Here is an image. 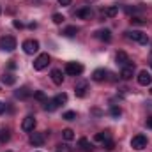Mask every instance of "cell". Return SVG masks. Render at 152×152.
I'll return each mask as SVG.
<instances>
[{
	"instance_id": "obj_28",
	"label": "cell",
	"mask_w": 152,
	"mask_h": 152,
	"mask_svg": "<svg viewBox=\"0 0 152 152\" xmlns=\"http://www.w3.org/2000/svg\"><path fill=\"white\" fill-rule=\"evenodd\" d=\"M103 147H104L106 151H113V149H115V143H113V140L110 138V140H106V142H103Z\"/></svg>"
},
{
	"instance_id": "obj_16",
	"label": "cell",
	"mask_w": 152,
	"mask_h": 152,
	"mask_svg": "<svg viewBox=\"0 0 152 152\" xmlns=\"http://www.w3.org/2000/svg\"><path fill=\"white\" fill-rule=\"evenodd\" d=\"M76 16L81 18V20H90L92 18V11H90V7H81V9L76 11Z\"/></svg>"
},
{
	"instance_id": "obj_10",
	"label": "cell",
	"mask_w": 152,
	"mask_h": 152,
	"mask_svg": "<svg viewBox=\"0 0 152 152\" xmlns=\"http://www.w3.org/2000/svg\"><path fill=\"white\" fill-rule=\"evenodd\" d=\"M133 76H134V64L126 66V67L120 69V78H122V80H131Z\"/></svg>"
},
{
	"instance_id": "obj_24",
	"label": "cell",
	"mask_w": 152,
	"mask_h": 152,
	"mask_svg": "<svg viewBox=\"0 0 152 152\" xmlns=\"http://www.w3.org/2000/svg\"><path fill=\"white\" fill-rule=\"evenodd\" d=\"M53 101H55V103H57V104L60 106V104L67 103V94H64V92H62V94H57V96L53 97Z\"/></svg>"
},
{
	"instance_id": "obj_19",
	"label": "cell",
	"mask_w": 152,
	"mask_h": 152,
	"mask_svg": "<svg viewBox=\"0 0 152 152\" xmlns=\"http://www.w3.org/2000/svg\"><path fill=\"white\" fill-rule=\"evenodd\" d=\"M62 34H64L66 37H75L76 34H78V27H75V25H69V27H66V28L62 30Z\"/></svg>"
},
{
	"instance_id": "obj_39",
	"label": "cell",
	"mask_w": 152,
	"mask_h": 152,
	"mask_svg": "<svg viewBox=\"0 0 152 152\" xmlns=\"http://www.w3.org/2000/svg\"><path fill=\"white\" fill-rule=\"evenodd\" d=\"M151 94H152V87H151Z\"/></svg>"
},
{
	"instance_id": "obj_2",
	"label": "cell",
	"mask_w": 152,
	"mask_h": 152,
	"mask_svg": "<svg viewBox=\"0 0 152 152\" xmlns=\"http://www.w3.org/2000/svg\"><path fill=\"white\" fill-rule=\"evenodd\" d=\"M16 48V39L12 36H4L0 37V50L2 51H12Z\"/></svg>"
},
{
	"instance_id": "obj_4",
	"label": "cell",
	"mask_w": 152,
	"mask_h": 152,
	"mask_svg": "<svg viewBox=\"0 0 152 152\" xmlns=\"http://www.w3.org/2000/svg\"><path fill=\"white\" fill-rule=\"evenodd\" d=\"M66 73L69 76H80L83 73V66L80 62H67L66 64Z\"/></svg>"
},
{
	"instance_id": "obj_31",
	"label": "cell",
	"mask_w": 152,
	"mask_h": 152,
	"mask_svg": "<svg viewBox=\"0 0 152 152\" xmlns=\"http://www.w3.org/2000/svg\"><path fill=\"white\" fill-rule=\"evenodd\" d=\"M62 118H64V120H75L76 113H75V112H66V113L62 115Z\"/></svg>"
},
{
	"instance_id": "obj_6",
	"label": "cell",
	"mask_w": 152,
	"mask_h": 152,
	"mask_svg": "<svg viewBox=\"0 0 152 152\" xmlns=\"http://www.w3.org/2000/svg\"><path fill=\"white\" fill-rule=\"evenodd\" d=\"M37 50H39V42L36 39H27L23 42V51L27 55H34V53H37Z\"/></svg>"
},
{
	"instance_id": "obj_17",
	"label": "cell",
	"mask_w": 152,
	"mask_h": 152,
	"mask_svg": "<svg viewBox=\"0 0 152 152\" xmlns=\"http://www.w3.org/2000/svg\"><path fill=\"white\" fill-rule=\"evenodd\" d=\"M14 96H16L18 99H27V97H30V96H32V92H30L27 87H23V88H18V90L14 92Z\"/></svg>"
},
{
	"instance_id": "obj_18",
	"label": "cell",
	"mask_w": 152,
	"mask_h": 152,
	"mask_svg": "<svg viewBox=\"0 0 152 152\" xmlns=\"http://www.w3.org/2000/svg\"><path fill=\"white\" fill-rule=\"evenodd\" d=\"M51 80H53V83H55V85H62V81H64L62 71H58V69H53V71H51Z\"/></svg>"
},
{
	"instance_id": "obj_38",
	"label": "cell",
	"mask_w": 152,
	"mask_h": 152,
	"mask_svg": "<svg viewBox=\"0 0 152 152\" xmlns=\"http://www.w3.org/2000/svg\"><path fill=\"white\" fill-rule=\"evenodd\" d=\"M0 14H2V5H0Z\"/></svg>"
},
{
	"instance_id": "obj_13",
	"label": "cell",
	"mask_w": 152,
	"mask_h": 152,
	"mask_svg": "<svg viewBox=\"0 0 152 152\" xmlns=\"http://www.w3.org/2000/svg\"><path fill=\"white\" fill-rule=\"evenodd\" d=\"M30 143H32L34 147H41V145L44 143V134H42V133H34V134H30Z\"/></svg>"
},
{
	"instance_id": "obj_21",
	"label": "cell",
	"mask_w": 152,
	"mask_h": 152,
	"mask_svg": "<svg viewBox=\"0 0 152 152\" xmlns=\"http://www.w3.org/2000/svg\"><path fill=\"white\" fill-rule=\"evenodd\" d=\"M57 108H58V104H57L53 99H46V101H44V110H46V112H55Z\"/></svg>"
},
{
	"instance_id": "obj_32",
	"label": "cell",
	"mask_w": 152,
	"mask_h": 152,
	"mask_svg": "<svg viewBox=\"0 0 152 152\" xmlns=\"http://www.w3.org/2000/svg\"><path fill=\"white\" fill-rule=\"evenodd\" d=\"M34 97L36 99H39V101H46V96H44V92H41V90H37V92H34Z\"/></svg>"
},
{
	"instance_id": "obj_20",
	"label": "cell",
	"mask_w": 152,
	"mask_h": 152,
	"mask_svg": "<svg viewBox=\"0 0 152 152\" xmlns=\"http://www.w3.org/2000/svg\"><path fill=\"white\" fill-rule=\"evenodd\" d=\"M117 12H118V7H117V5H110V7H106V9L103 11V14H104L106 18H115Z\"/></svg>"
},
{
	"instance_id": "obj_1",
	"label": "cell",
	"mask_w": 152,
	"mask_h": 152,
	"mask_svg": "<svg viewBox=\"0 0 152 152\" xmlns=\"http://www.w3.org/2000/svg\"><path fill=\"white\" fill-rule=\"evenodd\" d=\"M126 37L131 39V41H136L140 44H149V36L145 32H142V30H127Z\"/></svg>"
},
{
	"instance_id": "obj_8",
	"label": "cell",
	"mask_w": 152,
	"mask_h": 152,
	"mask_svg": "<svg viewBox=\"0 0 152 152\" xmlns=\"http://www.w3.org/2000/svg\"><path fill=\"white\" fill-rule=\"evenodd\" d=\"M36 118L32 117V115H28V117H25L23 118V122H21V129L25 131V133H30V131H34V127H36Z\"/></svg>"
},
{
	"instance_id": "obj_30",
	"label": "cell",
	"mask_w": 152,
	"mask_h": 152,
	"mask_svg": "<svg viewBox=\"0 0 152 152\" xmlns=\"http://www.w3.org/2000/svg\"><path fill=\"white\" fill-rule=\"evenodd\" d=\"M131 23L133 25H145V20H142L140 16H131Z\"/></svg>"
},
{
	"instance_id": "obj_15",
	"label": "cell",
	"mask_w": 152,
	"mask_h": 152,
	"mask_svg": "<svg viewBox=\"0 0 152 152\" xmlns=\"http://www.w3.org/2000/svg\"><path fill=\"white\" fill-rule=\"evenodd\" d=\"M78 147H80L83 152H92L94 151V145H92L87 138H80V140H78Z\"/></svg>"
},
{
	"instance_id": "obj_25",
	"label": "cell",
	"mask_w": 152,
	"mask_h": 152,
	"mask_svg": "<svg viewBox=\"0 0 152 152\" xmlns=\"http://www.w3.org/2000/svg\"><path fill=\"white\" fill-rule=\"evenodd\" d=\"M62 136H64L66 142H71V140H75V131L73 129H64L62 131Z\"/></svg>"
},
{
	"instance_id": "obj_5",
	"label": "cell",
	"mask_w": 152,
	"mask_h": 152,
	"mask_svg": "<svg viewBox=\"0 0 152 152\" xmlns=\"http://www.w3.org/2000/svg\"><path fill=\"white\" fill-rule=\"evenodd\" d=\"M48 64H50V55L48 53H41L34 60V69L36 71H42L44 67H48Z\"/></svg>"
},
{
	"instance_id": "obj_23",
	"label": "cell",
	"mask_w": 152,
	"mask_h": 152,
	"mask_svg": "<svg viewBox=\"0 0 152 152\" xmlns=\"http://www.w3.org/2000/svg\"><path fill=\"white\" fill-rule=\"evenodd\" d=\"M2 83H5V85H14V83H16V76L5 73V75L2 76Z\"/></svg>"
},
{
	"instance_id": "obj_22",
	"label": "cell",
	"mask_w": 152,
	"mask_h": 152,
	"mask_svg": "<svg viewBox=\"0 0 152 152\" xmlns=\"http://www.w3.org/2000/svg\"><path fill=\"white\" fill-rule=\"evenodd\" d=\"M94 140H96V142H101V143H103V142L110 140V133H108V131H101V133H97V134L94 136Z\"/></svg>"
},
{
	"instance_id": "obj_29",
	"label": "cell",
	"mask_w": 152,
	"mask_h": 152,
	"mask_svg": "<svg viewBox=\"0 0 152 152\" xmlns=\"http://www.w3.org/2000/svg\"><path fill=\"white\" fill-rule=\"evenodd\" d=\"M110 113H112V117H115V118H118V117L122 115V110H120L118 106H112V110H110Z\"/></svg>"
},
{
	"instance_id": "obj_27",
	"label": "cell",
	"mask_w": 152,
	"mask_h": 152,
	"mask_svg": "<svg viewBox=\"0 0 152 152\" xmlns=\"http://www.w3.org/2000/svg\"><path fill=\"white\" fill-rule=\"evenodd\" d=\"M51 20H53V23H55V25H60V23H62V21H64L66 18H64V16H62L60 12H55V14L51 16Z\"/></svg>"
},
{
	"instance_id": "obj_26",
	"label": "cell",
	"mask_w": 152,
	"mask_h": 152,
	"mask_svg": "<svg viewBox=\"0 0 152 152\" xmlns=\"http://www.w3.org/2000/svg\"><path fill=\"white\" fill-rule=\"evenodd\" d=\"M9 138H11L9 131H7V129H2V131H0V142H2V143H7Z\"/></svg>"
},
{
	"instance_id": "obj_33",
	"label": "cell",
	"mask_w": 152,
	"mask_h": 152,
	"mask_svg": "<svg viewBox=\"0 0 152 152\" xmlns=\"http://www.w3.org/2000/svg\"><path fill=\"white\" fill-rule=\"evenodd\" d=\"M55 152H71V149H69L67 145H62V143H60V145H57V151Z\"/></svg>"
},
{
	"instance_id": "obj_36",
	"label": "cell",
	"mask_w": 152,
	"mask_h": 152,
	"mask_svg": "<svg viewBox=\"0 0 152 152\" xmlns=\"http://www.w3.org/2000/svg\"><path fill=\"white\" fill-rule=\"evenodd\" d=\"M12 25H14V27H16V28H21V27H23V25H21V23H20V21H14V23H12Z\"/></svg>"
},
{
	"instance_id": "obj_34",
	"label": "cell",
	"mask_w": 152,
	"mask_h": 152,
	"mask_svg": "<svg viewBox=\"0 0 152 152\" xmlns=\"http://www.w3.org/2000/svg\"><path fill=\"white\" fill-rule=\"evenodd\" d=\"M57 2H58V4H60V5H64V7H66V5H69V4H71V0H57Z\"/></svg>"
},
{
	"instance_id": "obj_3",
	"label": "cell",
	"mask_w": 152,
	"mask_h": 152,
	"mask_svg": "<svg viewBox=\"0 0 152 152\" xmlns=\"http://www.w3.org/2000/svg\"><path fill=\"white\" fill-rule=\"evenodd\" d=\"M131 147H133L134 151H143V149L147 147V136H145V134H136V136H133Z\"/></svg>"
},
{
	"instance_id": "obj_14",
	"label": "cell",
	"mask_w": 152,
	"mask_h": 152,
	"mask_svg": "<svg viewBox=\"0 0 152 152\" xmlns=\"http://www.w3.org/2000/svg\"><path fill=\"white\" fill-rule=\"evenodd\" d=\"M106 78H108V71L106 69H96L92 73V80L94 81H104Z\"/></svg>"
},
{
	"instance_id": "obj_7",
	"label": "cell",
	"mask_w": 152,
	"mask_h": 152,
	"mask_svg": "<svg viewBox=\"0 0 152 152\" xmlns=\"http://www.w3.org/2000/svg\"><path fill=\"white\" fill-rule=\"evenodd\" d=\"M115 62H117V66H120V69L126 67V66H131V64H133V62L129 60V57H127L126 51H118V53L115 55Z\"/></svg>"
},
{
	"instance_id": "obj_11",
	"label": "cell",
	"mask_w": 152,
	"mask_h": 152,
	"mask_svg": "<svg viewBox=\"0 0 152 152\" xmlns=\"http://www.w3.org/2000/svg\"><path fill=\"white\" fill-rule=\"evenodd\" d=\"M87 88H88V83L87 81H80V83H76V87H75V94L78 97H83L87 94Z\"/></svg>"
},
{
	"instance_id": "obj_35",
	"label": "cell",
	"mask_w": 152,
	"mask_h": 152,
	"mask_svg": "<svg viewBox=\"0 0 152 152\" xmlns=\"http://www.w3.org/2000/svg\"><path fill=\"white\" fill-rule=\"evenodd\" d=\"M4 110H5V104H4V103H2V101H0V115L4 113Z\"/></svg>"
},
{
	"instance_id": "obj_40",
	"label": "cell",
	"mask_w": 152,
	"mask_h": 152,
	"mask_svg": "<svg viewBox=\"0 0 152 152\" xmlns=\"http://www.w3.org/2000/svg\"><path fill=\"white\" fill-rule=\"evenodd\" d=\"M151 66H152V64H151Z\"/></svg>"
},
{
	"instance_id": "obj_12",
	"label": "cell",
	"mask_w": 152,
	"mask_h": 152,
	"mask_svg": "<svg viewBox=\"0 0 152 152\" xmlns=\"http://www.w3.org/2000/svg\"><path fill=\"white\" fill-rule=\"evenodd\" d=\"M96 37L101 39V41H104V42H110V41H112V32H110L108 28H101V30L96 32Z\"/></svg>"
},
{
	"instance_id": "obj_9",
	"label": "cell",
	"mask_w": 152,
	"mask_h": 152,
	"mask_svg": "<svg viewBox=\"0 0 152 152\" xmlns=\"http://www.w3.org/2000/svg\"><path fill=\"white\" fill-rule=\"evenodd\" d=\"M138 83H140L142 87H149V85L152 83L151 73H147V71H140V73H138Z\"/></svg>"
},
{
	"instance_id": "obj_37",
	"label": "cell",
	"mask_w": 152,
	"mask_h": 152,
	"mask_svg": "<svg viewBox=\"0 0 152 152\" xmlns=\"http://www.w3.org/2000/svg\"><path fill=\"white\" fill-rule=\"evenodd\" d=\"M147 127H151V129H152V117H151V118H147Z\"/></svg>"
}]
</instances>
